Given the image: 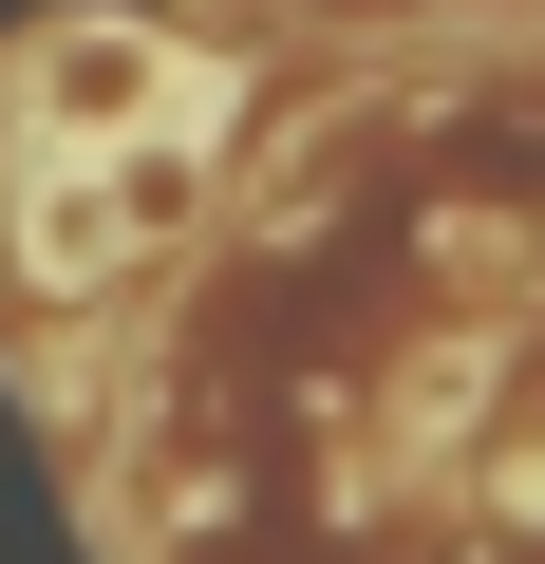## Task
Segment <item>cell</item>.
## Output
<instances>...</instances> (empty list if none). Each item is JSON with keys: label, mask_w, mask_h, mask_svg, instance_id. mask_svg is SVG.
<instances>
[{"label": "cell", "mask_w": 545, "mask_h": 564, "mask_svg": "<svg viewBox=\"0 0 545 564\" xmlns=\"http://www.w3.org/2000/svg\"><path fill=\"white\" fill-rule=\"evenodd\" d=\"M207 132H226V57H188L132 0L0 39V282H39V302L132 282V245H170Z\"/></svg>", "instance_id": "1"}]
</instances>
